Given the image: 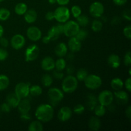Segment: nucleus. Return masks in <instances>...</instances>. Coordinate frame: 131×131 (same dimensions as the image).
Wrapping results in <instances>:
<instances>
[{
  "mask_svg": "<svg viewBox=\"0 0 131 131\" xmlns=\"http://www.w3.org/2000/svg\"><path fill=\"white\" fill-rule=\"evenodd\" d=\"M43 130V125L42 122L38 120L31 122L28 127L29 131H42Z\"/></svg>",
  "mask_w": 131,
  "mask_h": 131,
  "instance_id": "obj_25",
  "label": "nucleus"
},
{
  "mask_svg": "<svg viewBox=\"0 0 131 131\" xmlns=\"http://www.w3.org/2000/svg\"><path fill=\"white\" fill-rule=\"evenodd\" d=\"M128 0H113L114 3L117 6H123L125 5Z\"/></svg>",
  "mask_w": 131,
  "mask_h": 131,
  "instance_id": "obj_51",
  "label": "nucleus"
},
{
  "mask_svg": "<svg viewBox=\"0 0 131 131\" xmlns=\"http://www.w3.org/2000/svg\"><path fill=\"white\" fill-rule=\"evenodd\" d=\"M54 108L51 104H42L36 109L35 116L41 122L47 123L51 121L54 116Z\"/></svg>",
  "mask_w": 131,
  "mask_h": 131,
  "instance_id": "obj_1",
  "label": "nucleus"
},
{
  "mask_svg": "<svg viewBox=\"0 0 131 131\" xmlns=\"http://www.w3.org/2000/svg\"><path fill=\"white\" fill-rule=\"evenodd\" d=\"M66 70H67V74L68 75H73V74L75 72V67L73 65H69V66H66Z\"/></svg>",
  "mask_w": 131,
  "mask_h": 131,
  "instance_id": "obj_48",
  "label": "nucleus"
},
{
  "mask_svg": "<svg viewBox=\"0 0 131 131\" xmlns=\"http://www.w3.org/2000/svg\"><path fill=\"white\" fill-rule=\"evenodd\" d=\"M15 93L21 99L27 98L29 95V85L28 83H19L15 86Z\"/></svg>",
  "mask_w": 131,
  "mask_h": 131,
  "instance_id": "obj_10",
  "label": "nucleus"
},
{
  "mask_svg": "<svg viewBox=\"0 0 131 131\" xmlns=\"http://www.w3.org/2000/svg\"><path fill=\"white\" fill-rule=\"evenodd\" d=\"M67 47L72 52H78L81 49V42L75 37H70L68 42Z\"/></svg>",
  "mask_w": 131,
  "mask_h": 131,
  "instance_id": "obj_17",
  "label": "nucleus"
},
{
  "mask_svg": "<svg viewBox=\"0 0 131 131\" xmlns=\"http://www.w3.org/2000/svg\"><path fill=\"white\" fill-rule=\"evenodd\" d=\"M70 14H72L74 17L77 18L81 14H82L81 8L78 5H74L73 6H72L71 9H70Z\"/></svg>",
  "mask_w": 131,
  "mask_h": 131,
  "instance_id": "obj_38",
  "label": "nucleus"
},
{
  "mask_svg": "<svg viewBox=\"0 0 131 131\" xmlns=\"http://www.w3.org/2000/svg\"><path fill=\"white\" fill-rule=\"evenodd\" d=\"M88 33L86 29H79V31H78V33H76L74 37H76L79 40H80L81 42L84 40L86 38L88 37Z\"/></svg>",
  "mask_w": 131,
  "mask_h": 131,
  "instance_id": "obj_37",
  "label": "nucleus"
},
{
  "mask_svg": "<svg viewBox=\"0 0 131 131\" xmlns=\"http://www.w3.org/2000/svg\"><path fill=\"white\" fill-rule=\"evenodd\" d=\"M51 41V38H50V37H49L48 35L45 36L44 37L42 38V42H43V43H45V44H47V43H49Z\"/></svg>",
  "mask_w": 131,
  "mask_h": 131,
  "instance_id": "obj_55",
  "label": "nucleus"
},
{
  "mask_svg": "<svg viewBox=\"0 0 131 131\" xmlns=\"http://www.w3.org/2000/svg\"><path fill=\"white\" fill-rule=\"evenodd\" d=\"M8 57V52L6 49L0 48V61H5Z\"/></svg>",
  "mask_w": 131,
  "mask_h": 131,
  "instance_id": "obj_41",
  "label": "nucleus"
},
{
  "mask_svg": "<svg viewBox=\"0 0 131 131\" xmlns=\"http://www.w3.org/2000/svg\"><path fill=\"white\" fill-rule=\"evenodd\" d=\"M77 23L79 24V26L81 27H85L88 25L89 24V18L87 15H82L81 14L79 17L76 18Z\"/></svg>",
  "mask_w": 131,
  "mask_h": 131,
  "instance_id": "obj_30",
  "label": "nucleus"
},
{
  "mask_svg": "<svg viewBox=\"0 0 131 131\" xmlns=\"http://www.w3.org/2000/svg\"><path fill=\"white\" fill-rule=\"evenodd\" d=\"M41 82H42V84L43 86L50 87L52 85V83H53V78L49 74H44L42 77Z\"/></svg>",
  "mask_w": 131,
  "mask_h": 131,
  "instance_id": "obj_31",
  "label": "nucleus"
},
{
  "mask_svg": "<svg viewBox=\"0 0 131 131\" xmlns=\"http://www.w3.org/2000/svg\"><path fill=\"white\" fill-rule=\"evenodd\" d=\"M70 2V0H56V3L60 6L67 5Z\"/></svg>",
  "mask_w": 131,
  "mask_h": 131,
  "instance_id": "obj_52",
  "label": "nucleus"
},
{
  "mask_svg": "<svg viewBox=\"0 0 131 131\" xmlns=\"http://www.w3.org/2000/svg\"><path fill=\"white\" fill-rule=\"evenodd\" d=\"M98 104V101L97 97L93 94H89L86 97V106L87 108L90 111H93L96 106Z\"/></svg>",
  "mask_w": 131,
  "mask_h": 131,
  "instance_id": "obj_22",
  "label": "nucleus"
},
{
  "mask_svg": "<svg viewBox=\"0 0 131 131\" xmlns=\"http://www.w3.org/2000/svg\"><path fill=\"white\" fill-rule=\"evenodd\" d=\"M123 33H124V36L126 37L127 39L130 40L131 38V26L130 25H128L125 26L123 30Z\"/></svg>",
  "mask_w": 131,
  "mask_h": 131,
  "instance_id": "obj_42",
  "label": "nucleus"
},
{
  "mask_svg": "<svg viewBox=\"0 0 131 131\" xmlns=\"http://www.w3.org/2000/svg\"><path fill=\"white\" fill-rule=\"evenodd\" d=\"M24 18L25 21L28 24L34 23L37 19V13L33 9H29L24 14Z\"/></svg>",
  "mask_w": 131,
  "mask_h": 131,
  "instance_id": "obj_20",
  "label": "nucleus"
},
{
  "mask_svg": "<svg viewBox=\"0 0 131 131\" xmlns=\"http://www.w3.org/2000/svg\"><path fill=\"white\" fill-rule=\"evenodd\" d=\"M20 119L23 121H29L31 120V116L28 113H24V114H20Z\"/></svg>",
  "mask_w": 131,
  "mask_h": 131,
  "instance_id": "obj_50",
  "label": "nucleus"
},
{
  "mask_svg": "<svg viewBox=\"0 0 131 131\" xmlns=\"http://www.w3.org/2000/svg\"><path fill=\"white\" fill-rule=\"evenodd\" d=\"M88 127L90 130L93 131H98L99 130L101 127V122L99 117L96 116L91 117L88 122Z\"/></svg>",
  "mask_w": 131,
  "mask_h": 131,
  "instance_id": "obj_23",
  "label": "nucleus"
},
{
  "mask_svg": "<svg viewBox=\"0 0 131 131\" xmlns=\"http://www.w3.org/2000/svg\"><path fill=\"white\" fill-rule=\"evenodd\" d=\"M53 77L58 80H61L64 78V74L62 71L54 70V71L53 72Z\"/></svg>",
  "mask_w": 131,
  "mask_h": 131,
  "instance_id": "obj_43",
  "label": "nucleus"
},
{
  "mask_svg": "<svg viewBox=\"0 0 131 131\" xmlns=\"http://www.w3.org/2000/svg\"><path fill=\"white\" fill-rule=\"evenodd\" d=\"M0 110H1V111H2V112L6 113H9L10 111V110H11V107L9 106V104L8 103L4 102V103H3L1 105V106H0Z\"/></svg>",
  "mask_w": 131,
  "mask_h": 131,
  "instance_id": "obj_44",
  "label": "nucleus"
},
{
  "mask_svg": "<svg viewBox=\"0 0 131 131\" xmlns=\"http://www.w3.org/2000/svg\"><path fill=\"white\" fill-rule=\"evenodd\" d=\"M63 26L64 25L63 24V23H59V24H58L57 25H56L58 30L59 31V32H60L61 35L63 34Z\"/></svg>",
  "mask_w": 131,
  "mask_h": 131,
  "instance_id": "obj_53",
  "label": "nucleus"
},
{
  "mask_svg": "<svg viewBox=\"0 0 131 131\" xmlns=\"http://www.w3.org/2000/svg\"><path fill=\"white\" fill-rule=\"evenodd\" d=\"M10 16V11L5 8H0V20L5 21L8 20Z\"/></svg>",
  "mask_w": 131,
  "mask_h": 131,
  "instance_id": "obj_36",
  "label": "nucleus"
},
{
  "mask_svg": "<svg viewBox=\"0 0 131 131\" xmlns=\"http://www.w3.org/2000/svg\"><path fill=\"white\" fill-rule=\"evenodd\" d=\"M48 1L50 4H51V5H53V4L56 3V0H48Z\"/></svg>",
  "mask_w": 131,
  "mask_h": 131,
  "instance_id": "obj_59",
  "label": "nucleus"
},
{
  "mask_svg": "<svg viewBox=\"0 0 131 131\" xmlns=\"http://www.w3.org/2000/svg\"><path fill=\"white\" fill-rule=\"evenodd\" d=\"M102 26H103V23L101 20L95 19L93 20L91 25L92 29L94 32H99L102 30Z\"/></svg>",
  "mask_w": 131,
  "mask_h": 131,
  "instance_id": "obj_35",
  "label": "nucleus"
},
{
  "mask_svg": "<svg viewBox=\"0 0 131 131\" xmlns=\"http://www.w3.org/2000/svg\"><path fill=\"white\" fill-rule=\"evenodd\" d=\"M67 60H69V61H72L74 59V55L73 54V53L69 54L67 55Z\"/></svg>",
  "mask_w": 131,
  "mask_h": 131,
  "instance_id": "obj_57",
  "label": "nucleus"
},
{
  "mask_svg": "<svg viewBox=\"0 0 131 131\" xmlns=\"http://www.w3.org/2000/svg\"><path fill=\"white\" fill-rule=\"evenodd\" d=\"M113 95L116 102L118 104H125L129 101V94L125 91L121 90H120L115 91Z\"/></svg>",
  "mask_w": 131,
  "mask_h": 131,
  "instance_id": "obj_14",
  "label": "nucleus"
},
{
  "mask_svg": "<svg viewBox=\"0 0 131 131\" xmlns=\"http://www.w3.org/2000/svg\"><path fill=\"white\" fill-rule=\"evenodd\" d=\"M125 115L126 117L128 118L129 120L131 119V107L130 106H129L127 107L126 110H125Z\"/></svg>",
  "mask_w": 131,
  "mask_h": 131,
  "instance_id": "obj_54",
  "label": "nucleus"
},
{
  "mask_svg": "<svg viewBox=\"0 0 131 131\" xmlns=\"http://www.w3.org/2000/svg\"><path fill=\"white\" fill-rule=\"evenodd\" d=\"M42 89L40 86L33 85L32 86L29 87V95L35 97H39L42 95Z\"/></svg>",
  "mask_w": 131,
  "mask_h": 131,
  "instance_id": "obj_29",
  "label": "nucleus"
},
{
  "mask_svg": "<svg viewBox=\"0 0 131 131\" xmlns=\"http://www.w3.org/2000/svg\"><path fill=\"white\" fill-rule=\"evenodd\" d=\"M47 35L50 37L51 40L54 41L56 40L60 37L61 34H60V33L59 32V31L58 30L56 26H53L51 27L49 29V30L48 31Z\"/></svg>",
  "mask_w": 131,
  "mask_h": 131,
  "instance_id": "obj_27",
  "label": "nucleus"
},
{
  "mask_svg": "<svg viewBox=\"0 0 131 131\" xmlns=\"http://www.w3.org/2000/svg\"><path fill=\"white\" fill-rule=\"evenodd\" d=\"M41 67L45 71H51L55 69V61L51 56H46L41 61Z\"/></svg>",
  "mask_w": 131,
  "mask_h": 131,
  "instance_id": "obj_15",
  "label": "nucleus"
},
{
  "mask_svg": "<svg viewBox=\"0 0 131 131\" xmlns=\"http://www.w3.org/2000/svg\"><path fill=\"white\" fill-rule=\"evenodd\" d=\"M26 43V39L23 35L16 34L12 37L10 40V45L15 50H19L23 48Z\"/></svg>",
  "mask_w": 131,
  "mask_h": 131,
  "instance_id": "obj_11",
  "label": "nucleus"
},
{
  "mask_svg": "<svg viewBox=\"0 0 131 131\" xmlns=\"http://www.w3.org/2000/svg\"><path fill=\"white\" fill-rule=\"evenodd\" d=\"M5 1V0H0V3L3 2V1Z\"/></svg>",
  "mask_w": 131,
  "mask_h": 131,
  "instance_id": "obj_60",
  "label": "nucleus"
},
{
  "mask_svg": "<svg viewBox=\"0 0 131 131\" xmlns=\"http://www.w3.org/2000/svg\"><path fill=\"white\" fill-rule=\"evenodd\" d=\"M98 103L105 107H108L110 105L113 103L114 101V95L113 92L111 91L103 90L99 93L98 97H97Z\"/></svg>",
  "mask_w": 131,
  "mask_h": 131,
  "instance_id": "obj_7",
  "label": "nucleus"
},
{
  "mask_svg": "<svg viewBox=\"0 0 131 131\" xmlns=\"http://www.w3.org/2000/svg\"><path fill=\"white\" fill-rule=\"evenodd\" d=\"M47 95L51 105L54 106L58 104V103L61 102L64 98L63 92L58 88H50L47 92Z\"/></svg>",
  "mask_w": 131,
  "mask_h": 131,
  "instance_id": "obj_5",
  "label": "nucleus"
},
{
  "mask_svg": "<svg viewBox=\"0 0 131 131\" xmlns=\"http://www.w3.org/2000/svg\"><path fill=\"white\" fill-rule=\"evenodd\" d=\"M107 63L113 69H118L120 66L121 60L120 56L115 54H112L107 58Z\"/></svg>",
  "mask_w": 131,
  "mask_h": 131,
  "instance_id": "obj_21",
  "label": "nucleus"
},
{
  "mask_svg": "<svg viewBox=\"0 0 131 131\" xmlns=\"http://www.w3.org/2000/svg\"><path fill=\"white\" fill-rule=\"evenodd\" d=\"M17 107L20 114L28 113L31 107L30 101L27 98L21 99Z\"/></svg>",
  "mask_w": 131,
  "mask_h": 131,
  "instance_id": "obj_16",
  "label": "nucleus"
},
{
  "mask_svg": "<svg viewBox=\"0 0 131 131\" xmlns=\"http://www.w3.org/2000/svg\"><path fill=\"white\" fill-rule=\"evenodd\" d=\"M78 86V81L73 75H68L63 79L61 88L62 91L67 93L75 92Z\"/></svg>",
  "mask_w": 131,
  "mask_h": 131,
  "instance_id": "obj_2",
  "label": "nucleus"
},
{
  "mask_svg": "<svg viewBox=\"0 0 131 131\" xmlns=\"http://www.w3.org/2000/svg\"><path fill=\"white\" fill-rule=\"evenodd\" d=\"M120 18L118 17H115L112 19V24H118L120 21Z\"/></svg>",
  "mask_w": 131,
  "mask_h": 131,
  "instance_id": "obj_56",
  "label": "nucleus"
},
{
  "mask_svg": "<svg viewBox=\"0 0 131 131\" xmlns=\"http://www.w3.org/2000/svg\"><path fill=\"white\" fill-rule=\"evenodd\" d=\"M124 63L125 66H130L131 65V53L130 51L126 52L124 58Z\"/></svg>",
  "mask_w": 131,
  "mask_h": 131,
  "instance_id": "obj_40",
  "label": "nucleus"
},
{
  "mask_svg": "<svg viewBox=\"0 0 131 131\" xmlns=\"http://www.w3.org/2000/svg\"><path fill=\"white\" fill-rule=\"evenodd\" d=\"M68 47L63 42L58 43L54 48V52L59 58H63L67 54Z\"/></svg>",
  "mask_w": 131,
  "mask_h": 131,
  "instance_id": "obj_19",
  "label": "nucleus"
},
{
  "mask_svg": "<svg viewBox=\"0 0 131 131\" xmlns=\"http://www.w3.org/2000/svg\"><path fill=\"white\" fill-rule=\"evenodd\" d=\"M67 61L63 58H60L55 61V69L56 70L63 71L66 68Z\"/></svg>",
  "mask_w": 131,
  "mask_h": 131,
  "instance_id": "obj_34",
  "label": "nucleus"
},
{
  "mask_svg": "<svg viewBox=\"0 0 131 131\" xmlns=\"http://www.w3.org/2000/svg\"><path fill=\"white\" fill-rule=\"evenodd\" d=\"M4 33V29H3V27L0 24V38L1 37H3V35Z\"/></svg>",
  "mask_w": 131,
  "mask_h": 131,
  "instance_id": "obj_58",
  "label": "nucleus"
},
{
  "mask_svg": "<svg viewBox=\"0 0 131 131\" xmlns=\"http://www.w3.org/2000/svg\"><path fill=\"white\" fill-rule=\"evenodd\" d=\"M111 86L113 90L115 91L120 90L124 87V82L120 78H115L111 80Z\"/></svg>",
  "mask_w": 131,
  "mask_h": 131,
  "instance_id": "obj_24",
  "label": "nucleus"
},
{
  "mask_svg": "<svg viewBox=\"0 0 131 131\" xmlns=\"http://www.w3.org/2000/svg\"><path fill=\"white\" fill-rule=\"evenodd\" d=\"M54 19L60 23H65L70 17V11L65 6H60L54 12Z\"/></svg>",
  "mask_w": 131,
  "mask_h": 131,
  "instance_id": "obj_4",
  "label": "nucleus"
},
{
  "mask_svg": "<svg viewBox=\"0 0 131 131\" xmlns=\"http://www.w3.org/2000/svg\"><path fill=\"white\" fill-rule=\"evenodd\" d=\"M20 101V99L15 94V92L9 93L6 97V102L8 104L11 108H16Z\"/></svg>",
  "mask_w": 131,
  "mask_h": 131,
  "instance_id": "obj_18",
  "label": "nucleus"
},
{
  "mask_svg": "<svg viewBox=\"0 0 131 131\" xmlns=\"http://www.w3.org/2000/svg\"><path fill=\"white\" fill-rule=\"evenodd\" d=\"M123 17L126 20L130 21L131 20V15H130V10H124L122 14Z\"/></svg>",
  "mask_w": 131,
  "mask_h": 131,
  "instance_id": "obj_46",
  "label": "nucleus"
},
{
  "mask_svg": "<svg viewBox=\"0 0 131 131\" xmlns=\"http://www.w3.org/2000/svg\"><path fill=\"white\" fill-rule=\"evenodd\" d=\"M63 25V34L69 38L74 37L80 29L79 24L74 20H67Z\"/></svg>",
  "mask_w": 131,
  "mask_h": 131,
  "instance_id": "obj_6",
  "label": "nucleus"
},
{
  "mask_svg": "<svg viewBox=\"0 0 131 131\" xmlns=\"http://www.w3.org/2000/svg\"><path fill=\"white\" fill-rule=\"evenodd\" d=\"M124 86H125V88L128 92L131 91V78H129L126 79L125 83H124Z\"/></svg>",
  "mask_w": 131,
  "mask_h": 131,
  "instance_id": "obj_49",
  "label": "nucleus"
},
{
  "mask_svg": "<svg viewBox=\"0 0 131 131\" xmlns=\"http://www.w3.org/2000/svg\"><path fill=\"white\" fill-rule=\"evenodd\" d=\"M93 111H94V113L96 116H97V117H102L106 114V109L105 106L99 104H97L96 106Z\"/></svg>",
  "mask_w": 131,
  "mask_h": 131,
  "instance_id": "obj_32",
  "label": "nucleus"
},
{
  "mask_svg": "<svg viewBox=\"0 0 131 131\" xmlns=\"http://www.w3.org/2000/svg\"><path fill=\"white\" fill-rule=\"evenodd\" d=\"M28 10V6L24 3H19L17 4L14 8L15 14L19 15H23Z\"/></svg>",
  "mask_w": 131,
  "mask_h": 131,
  "instance_id": "obj_26",
  "label": "nucleus"
},
{
  "mask_svg": "<svg viewBox=\"0 0 131 131\" xmlns=\"http://www.w3.org/2000/svg\"><path fill=\"white\" fill-rule=\"evenodd\" d=\"M40 49L37 45H31L27 47L25 51V60L27 62L35 61L38 57Z\"/></svg>",
  "mask_w": 131,
  "mask_h": 131,
  "instance_id": "obj_8",
  "label": "nucleus"
},
{
  "mask_svg": "<svg viewBox=\"0 0 131 131\" xmlns=\"http://www.w3.org/2000/svg\"><path fill=\"white\" fill-rule=\"evenodd\" d=\"M10 84L8 77L4 74H0V91L6 90Z\"/></svg>",
  "mask_w": 131,
  "mask_h": 131,
  "instance_id": "obj_28",
  "label": "nucleus"
},
{
  "mask_svg": "<svg viewBox=\"0 0 131 131\" xmlns=\"http://www.w3.org/2000/svg\"><path fill=\"white\" fill-rule=\"evenodd\" d=\"M0 45L3 47H7L9 45V42L7 38L1 37L0 38Z\"/></svg>",
  "mask_w": 131,
  "mask_h": 131,
  "instance_id": "obj_45",
  "label": "nucleus"
},
{
  "mask_svg": "<svg viewBox=\"0 0 131 131\" xmlns=\"http://www.w3.org/2000/svg\"><path fill=\"white\" fill-rule=\"evenodd\" d=\"M84 82L85 86L92 90L98 89L102 84V80L101 77L95 74H88Z\"/></svg>",
  "mask_w": 131,
  "mask_h": 131,
  "instance_id": "obj_3",
  "label": "nucleus"
},
{
  "mask_svg": "<svg viewBox=\"0 0 131 131\" xmlns=\"http://www.w3.org/2000/svg\"><path fill=\"white\" fill-rule=\"evenodd\" d=\"M90 14L95 18H101L104 12V6L102 3L95 1L90 6Z\"/></svg>",
  "mask_w": 131,
  "mask_h": 131,
  "instance_id": "obj_9",
  "label": "nucleus"
},
{
  "mask_svg": "<svg viewBox=\"0 0 131 131\" xmlns=\"http://www.w3.org/2000/svg\"><path fill=\"white\" fill-rule=\"evenodd\" d=\"M28 38L33 42L38 41L42 38V31L37 26H30L26 31Z\"/></svg>",
  "mask_w": 131,
  "mask_h": 131,
  "instance_id": "obj_12",
  "label": "nucleus"
},
{
  "mask_svg": "<svg viewBox=\"0 0 131 131\" xmlns=\"http://www.w3.org/2000/svg\"><path fill=\"white\" fill-rule=\"evenodd\" d=\"M88 71L85 69H79L76 72V79H78V81H84L86 77L88 76Z\"/></svg>",
  "mask_w": 131,
  "mask_h": 131,
  "instance_id": "obj_33",
  "label": "nucleus"
},
{
  "mask_svg": "<svg viewBox=\"0 0 131 131\" xmlns=\"http://www.w3.org/2000/svg\"><path fill=\"white\" fill-rule=\"evenodd\" d=\"M72 116V111L68 106L61 107L58 113V118L61 122H65L70 120Z\"/></svg>",
  "mask_w": 131,
  "mask_h": 131,
  "instance_id": "obj_13",
  "label": "nucleus"
},
{
  "mask_svg": "<svg viewBox=\"0 0 131 131\" xmlns=\"http://www.w3.org/2000/svg\"><path fill=\"white\" fill-rule=\"evenodd\" d=\"M84 110H85V107L83 104H78L75 105V107H74L73 111L77 115H81L83 113H84Z\"/></svg>",
  "mask_w": 131,
  "mask_h": 131,
  "instance_id": "obj_39",
  "label": "nucleus"
},
{
  "mask_svg": "<svg viewBox=\"0 0 131 131\" xmlns=\"http://www.w3.org/2000/svg\"><path fill=\"white\" fill-rule=\"evenodd\" d=\"M45 18L47 20H49V21H51V20H52L54 19V12H47L46 14V15H45Z\"/></svg>",
  "mask_w": 131,
  "mask_h": 131,
  "instance_id": "obj_47",
  "label": "nucleus"
}]
</instances>
